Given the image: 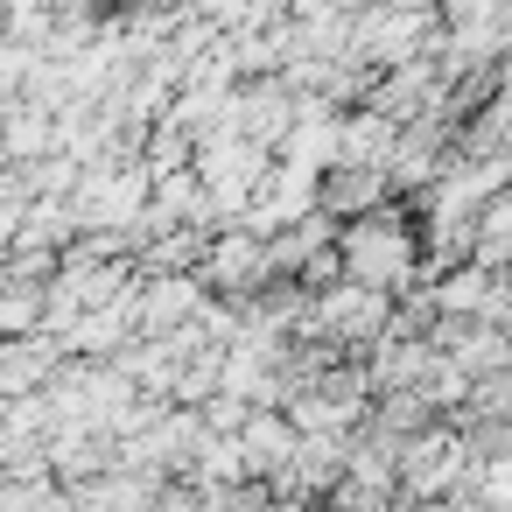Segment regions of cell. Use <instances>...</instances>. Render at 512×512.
I'll list each match as a JSON object with an SVG mask.
<instances>
[{
    "label": "cell",
    "instance_id": "obj_2",
    "mask_svg": "<svg viewBox=\"0 0 512 512\" xmlns=\"http://www.w3.org/2000/svg\"><path fill=\"white\" fill-rule=\"evenodd\" d=\"M400 134H407L400 120H386V113L358 106V113H344V162H351V169H393Z\"/></svg>",
    "mask_w": 512,
    "mask_h": 512
},
{
    "label": "cell",
    "instance_id": "obj_1",
    "mask_svg": "<svg viewBox=\"0 0 512 512\" xmlns=\"http://www.w3.org/2000/svg\"><path fill=\"white\" fill-rule=\"evenodd\" d=\"M204 302H211L204 274H141V295H134V309H141V337H176L183 323L204 316Z\"/></svg>",
    "mask_w": 512,
    "mask_h": 512
},
{
    "label": "cell",
    "instance_id": "obj_3",
    "mask_svg": "<svg viewBox=\"0 0 512 512\" xmlns=\"http://www.w3.org/2000/svg\"><path fill=\"white\" fill-rule=\"evenodd\" d=\"M239 449H246V470H288V463L302 456V428H295L288 414H260V407H253Z\"/></svg>",
    "mask_w": 512,
    "mask_h": 512
}]
</instances>
